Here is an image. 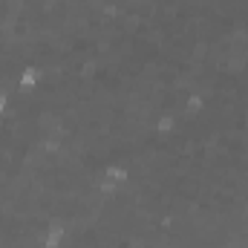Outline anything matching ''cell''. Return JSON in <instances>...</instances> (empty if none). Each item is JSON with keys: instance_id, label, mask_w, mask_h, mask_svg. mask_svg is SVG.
Masks as SVG:
<instances>
[{"instance_id": "obj_5", "label": "cell", "mask_w": 248, "mask_h": 248, "mask_svg": "<svg viewBox=\"0 0 248 248\" xmlns=\"http://www.w3.org/2000/svg\"><path fill=\"white\" fill-rule=\"evenodd\" d=\"M9 107H12V95H9V90H0V119L9 113Z\"/></svg>"}, {"instance_id": "obj_3", "label": "cell", "mask_w": 248, "mask_h": 248, "mask_svg": "<svg viewBox=\"0 0 248 248\" xmlns=\"http://www.w3.org/2000/svg\"><path fill=\"white\" fill-rule=\"evenodd\" d=\"M205 107H208L205 95H202V93H190V95L185 98V119H187V122L199 119V116L205 113Z\"/></svg>"}, {"instance_id": "obj_2", "label": "cell", "mask_w": 248, "mask_h": 248, "mask_svg": "<svg viewBox=\"0 0 248 248\" xmlns=\"http://www.w3.org/2000/svg\"><path fill=\"white\" fill-rule=\"evenodd\" d=\"M66 237H69V231H66V225L63 222H52L46 231H44V240H41V248H61L66 243Z\"/></svg>"}, {"instance_id": "obj_1", "label": "cell", "mask_w": 248, "mask_h": 248, "mask_svg": "<svg viewBox=\"0 0 248 248\" xmlns=\"http://www.w3.org/2000/svg\"><path fill=\"white\" fill-rule=\"evenodd\" d=\"M41 78H44L41 66L26 63V66H20V72H17V90H20V93H32V90L41 84Z\"/></svg>"}, {"instance_id": "obj_4", "label": "cell", "mask_w": 248, "mask_h": 248, "mask_svg": "<svg viewBox=\"0 0 248 248\" xmlns=\"http://www.w3.org/2000/svg\"><path fill=\"white\" fill-rule=\"evenodd\" d=\"M179 124H182V122H179L173 113H165V116H159V119H156V133H159V136H170Z\"/></svg>"}]
</instances>
